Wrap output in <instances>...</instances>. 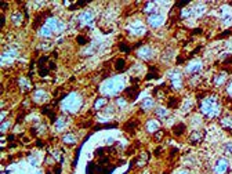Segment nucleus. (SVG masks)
Returning <instances> with one entry per match:
<instances>
[{
    "label": "nucleus",
    "mask_w": 232,
    "mask_h": 174,
    "mask_svg": "<svg viewBox=\"0 0 232 174\" xmlns=\"http://www.w3.org/2000/svg\"><path fill=\"white\" fill-rule=\"evenodd\" d=\"M83 104H84V95L80 91H71L60 101L58 109L61 110L62 115L72 116L80 112Z\"/></svg>",
    "instance_id": "obj_3"
},
{
    "label": "nucleus",
    "mask_w": 232,
    "mask_h": 174,
    "mask_svg": "<svg viewBox=\"0 0 232 174\" xmlns=\"http://www.w3.org/2000/svg\"><path fill=\"white\" fill-rule=\"evenodd\" d=\"M17 84H18V87L21 88L22 91H29L30 87H32V83H30V80L28 79L26 76L18 77V80H17Z\"/></svg>",
    "instance_id": "obj_36"
},
{
    "label": "nucleus",
    "mask_w": 232,
    "mask_h": 174,
    "mask_svg": "<svg viewBox=\"0 0 232 174\" xmlns=\"http://www.w3.org/2000/svg\"><path fill=\"white\" fill-rule=\"evenodd\" d=\"M50 93L47 90H44V88H35V90L32 91V94H30V99L33 101V104L36 105H43L46 104L47 101L50 99Z\"/></svg>",
    "instance_id": "obj_15"
},
{
    "label": "nucleus",
    "mask_w": 232,
    "mask_h": 174,
    "mask_svg": "<svg viewBox=\"0 0 232 174\" xmlns=\"http://www.w3.org/2000/svg\"><path fill=\"white\" fill-rule=\"evenodd\" d=\"M145 22L148 25V28H151V29H159V28L164 26L166 15L163 13H160V11H157V13L145 17Z\"/></svg>",
    "instance_id": "obj_11"
},
{
    "label": "nucleus",
    "mask_w": 232,
    "mask_h": 174,
    "mask_svg": "<svg viewBox=\"0 0 232 174\" xmlns=\"http://www.w3.org/2000/svg\"><path fill=\"white\" fill-rule=\"evenodd\" d=\"M76 43L79 44V46H87V44H90V41H88V37L86 35H77Z\"/></svg>",
    "instance_id": "obj_44"
},
{
    "label": "nucleus",
    "mask_w": 232,
    "mask_h": 174,
    "mask_svg": "<svg viewBox=\"0 0 232 174\" xmlns=\"http://www.w3.org/2000/svg\"><path fill=\"white\" fill-rule=\"evenodd\" d=\"M69 127V116L66 115H58L55 122L52 123V129H54L55 133H66Z\"/></svg>",
    "instance_id": "obj_17"
},
{
    "label": "nucleus",
    "mask_w": 232,
    "mask_h": 174,
    "mask_svg": "<svg viewBox=\"0 0 232 174\" xmlns=\"http://www.w3.org/2000/svg\"><path fill=\"white\" fill-rule=\"evenodd\" d=\"M231 113H232V110H231Z\"/></svg>",
    "instance_id": "obj_52"
},
{
    "label": "nucleus",
    "mask_w": 232,
    "mask_h": 174,
    "mask_svg": "<svg viewBox=\"0 0 232 174\" xmlns=\"http://www.w3.org/2000/svg\"><path fill=\"white\" fill-rule=\"evenodd\" d=\"M148 162H149L148 152L144 151V152H141V153L138 155V157H137V163H135V166H137L138 168H141V167H144V166H145Z\"/></svg>",
    "instance_id": "obj_39"
},
{
    "label": "nucleus",
    "mask_w": 232,
    "mask_h": 174,
    "mask_svg": "<svg viewBox=\"0 0 232 174\" xmlns=\"http://www.w3.org/2000/svg\"><path fill=\"white\" fill-rule=\"evenodd\" d=\"M28 160H29V163H30L32 166H35V167H36V166H39V160L36 159V157L29 156V157H28Z\"/></svg>",
    "instance_id": "obj_50"
},
{
    "label": "nucleus",
    "mask_w": 232,
    "mask_h": 174,
    "mask_svg": "<svg viewBox=\"0 0 232 174\" xmlns=\"http://www.w3.org/2000/svg\"><path fill=\"white\" fill-rule=\"evenodd\" d=\"M155 95H156L159 99H164L166 95H167V93L163 90V87H157L156 90H155Z\"/></svg>",
    "instance_id": "obj_46"
},
{
    "label": "nucleus",
    "mask_w": 232,
    "mask_h": 174,
    "mask_svg": "<svg viewBox=\"0 0 232 174\" xmlns=\"http://www.w3.org/2000/svg\"><path fill=\"white\" fill-rule=\"evenodd\" d=\"M44 25L50 28V29L54 32V35H61L66 30V22L64 19H61L60 17H55V15H47L44 18Z\"/></svg>",
    "instance_id": "obj_9"
},
{
    "label": "nucleus",
    "mask_w": 232,
    "mask_h": 174,
    "mask_svg": "<svg viewBox=\"0 0 232 174\" xmlns=\"http://www.w3.org/2000/svg\"><path fill=\"white\" fill-rule=\"evenodd\" d=\"M181 105V99L177 95H170L167 97V108L168 109H177Z\"/></svg>",
    "instance_id": "obj_37"
},
{
    "label": "nucleus",
    "mask_w": 232,
    "mask_h": 174,
    "mask_svg": "<svg viewBox=\"0 0 232 174\" xmlns=\"http://www.w3.org/2000/svg\"><path fill=\"white\" fill-rule=\"evenodd\" d=\"M134 55L137 60L142 61V62H151L156 57V50L152 44H141L140 47L134 50Z\"/></svg>",
    "instance_id": "obj_6"
},
{
    "label": "nucleus",
    "mask_w": 232,
    "mask_h": 174,
    "mask_svg": "<svg viewBox=\"0 0 232 174\" xmlns=\"http://www.w3.org/2000/svg\"><path fill=\"white\" fill-rule=\"evenodd\" d=\"M113 142H115V138H112V137H109V138H108L106 144H113Z\"/></svg>",
    "instance_id": "obj_51"
},
{
    "label": "nucleus",
    "mask_w": 232,
    "mask_h": 174,
    "mask_svg": "<svg viewBox=\"0 0 232 174\" xmlns=\"http://www.w3.org/2000/svg\"><path fill=\"white\" fill-rule=\"evenodd\" d=\"M127 87H129L127 86V77L122 73H118L102 80L98 86V93L101 97H105L108 99H115L122 93H124Z\"/></svg>",
    "instance_id": "obj_2"
},
{
    "label": "nucleus",
    "mask_w": 232,
    "mask_h": 174,
    "mask_svg": "<svg viewBox=\"0 0 232 174\" xmlns=\"http://www.w3.org/2000/svg\"><path fill=\"white\" fill-rule=\"evenodd\" d=\"M204 118L200 115V113H195L189 118V123H191V127L192 130H203V126H204Z\"/></svg>",
    "instance_id": "obj_26"
},
{
    "label": "nucleus",
    "mask_w": 232,
    "mask_h": 174,
    "mask_svg": "<svg viewBox=\"0 0 232 174\" xmlns=\"http://www.w3.org/2000/svg\"><path fill=\"white\" fill-rule=\"evenodd\" d=\"M176 174H193L192 168H188V167H182V168H178L176 171Z\"/></svg>",
    "instance_id": "obj_48"
},
{
    "label": "nucleus",
    "mask_w": 232,
    "mask_h": 174,
    "mask_svg": "<svg viewBox=\"0 0 232 174\" xmlns=\"http://www.w3.org/2000/svg\"><path fill=\"white\" fill-rule=\"evenodd\" d=\"M24 19H25V15L21 13L19 10H15L10 14V22L14 28H19L22 24H24Z\"/></svg>",
    "instance_id": "obj_28"
},
{
    "label": "nucleus",
    "mask_w": 232,
    "mask_h": 174,
    "mask_svg": "<svg viewBox=\"0 0 232 174\" xmlns=\"http://www.w3.org/2000/svg\"><path fill=\"white\" fill-rule=\"evenodd\" d=\"M166 79H167L168 88L173 90L174 93H180L185 87V73L184 69L178 68H168L166 71Z\"/></svg>",
    "instance_id": "obj_5"
},
{
    "label": "nucleus",
    "mask_w": 232,
    "mask_h": 174,
    "mask_svg": "<svg viewBox=\"0 0 232 174\" xmlns=\"http://www.w3.org/2000/svg\"><path fill=\"white\" fill-rule=\"evenodd\" d=\"M61 142L64 144V145L66 146H75L77 144V135L75 134L72 130H68L66 133H64L62 135H61Z\"/></svg>",
    "instance_id": "obj_23"
},
{
    "label": "nucleus",
    "mask_w": 232,
    "mask_h": 174,
    "mask_svg": "<svg viewBox=\"0 0 232 174\" xmlns=\"http://www.w3.org/2000/svg\"><path fill=\"white\" fill-rule=\"evenodd\" d=\"M184 162H185V167H188V168L196 167V166L199 164L198 157L193 156V155H187V156L184 157Z\"/></svg>",
    "instance_id": "obj_40"
},
{
    "label": "nucleus",
    "mask_w": 232,
    "mask_h": 174,
    "mask_svg": "<svg viewBox=\"0 0 232 174\" xmlns=\"http://www.w3.org/2000/svg\"><path fill=\"white\" fill-rule=\"evenodd\" d=\"M36 35H37V37L41 39L43 41H47L48 39H51L52 36H54V32H52V30L50 29L47 25L41 24L40 26L37 28V30H36Z\"/></svg>",
    "instance_id": "obj_25"
},
{
    "label": "nucleus",
    "mask_w": 232,
    "mask_h": 174,
    "mask_svg": "<svg viewBox=\"0 0 232 174\" xmlns=\"http://www.w3.org/2000/svg\"><path fill=\"white\" fill-rule=\"evenodd\" d=\"M204 69V62L202 58H192L189 60L184 66V73L187 77H191V76H199L202 75Z\"/></svg>",
    "instance_id": "obj_8"
},
{
    "label": "nucleus",
    "mask_w": 232,
    "mask_h": 174,
    "mask_svg": "<svg viewBox=\"0 0 232 174\" xmlns=\"http://www.w3.org/2000/svg\"><path fill=\"white\" fill-rule=\"evenodd\" d=\"M218 124L222 130H225L226 133L232 134V113H224L220 119H218Z\"/></svg>",
    "instance_id": "obj_24"
},
{
    "label": "nucleus",
    "mask_w": 232,
    "mask_h": 174,
    "mask_svg": "<svg viewBox=\"0 0 232 174\" xmlns=\"http://www.w3.org/2000/svg\"><path fill=\"white\" fill-rule=\"evenodd\" d=\"M192 7H193V11H195V15H196V19L202 18L204 14L209 11V4L204 2H195L192 3Z\"/></svg>",
    "instance_id": "obj_27"
},
{
    "label": "nucleus",
    "mask_w": 232,
    "mask_h": 174,
    "mask_svg": "<svg viewBox=\"0 0 232 174\" xmlns=\"http://www.w3.org/2000/svg\"><path fill=\"white\" fill-rule=\"evenodd\" d=\"M178 18L182 19V21H189V19H196L195 11H193L192 3H189L185 7H180L178 10Z\"/></svg>",
    "instance_id": "obj_20"
},
{
    "label": "nucleus",
    "mask_w": 232,
    "mask_h": 174,
    "mask_svg": "<svg viewBox=\"0 0 232 174\" xmlns=\"http://www.w3.org/2000/svg\"><path fill=\"white\" fill-rule=\"evenodd\" d=\"M224 105L220 95L215 93L204 94L198 102V112L204 118V120H215L222 116Z\"/></svg>",
    "instance_id": "obj_1"
},
{
    "label": "nucleus",
    "mask_w": 232,
    "mask_h": 174,
    "mask_svg": "<svg viewBox=\"0 0 232 174\" xmlns=\"http://www.w3.org/2000/svg\"><path fill=\"white\" fill-rule=\"evenodd\" d=\"M229 72L225 71V69H221V71L215 72L213 73V77H211V86L217 90H221V88L225 87L226 82L229 80Z\"/></svg>",
    "instance_id": "obj_12"
},
{
    "label": "nucleus",
    "mask_w": 232,
    "mask_h": 174,
    "mask_svg": "<svg viewBox=\"0 0 232 174\" xmlns=\"http://www.w3.org/2000/svg\"><path fill=\"white\" fill-rule=\"evenodd\" d=\"M127 68V61L126 58H116L113 61V69L118 72H123L124 69Z\"/></svg>",
    "instance_id": "obj_38"
},
{
    "label": "nucleus",
    "mask_w": 232,
    "mask_h": 174,
    "mask_svg": "<svg viewBox=\"0 0 232 174\" xmlns=\"http://www.w3.org/2000/svg\"><path fill=\"white\" fill-rule=\"evenodd\" d=\"M108 105H109V99L105 98V97L98 95L93 102V110H95V112H101V110L104 109L105 106H108Z\"/></svg>",
    "instance_id": "obj_32"
},
{
    "label": "nucleus",
    "mask_w": 232,
    "mask_h": 174,
    "mask_svg": "<svg viewBox=\"0 0 232 174\" xmlns=\"http://www.w3.org/2000/svg\"><path fill=\"white\" fill-rule=\"evenodd\" d=\"M187 129H188V126L185 123H177L171 127V134L176 138H182L187 134Z\"/></svg>",
    "instance_id": "obj_31"
},
{
    "label": "nucleus",
    "mask_w": 232,
    "mask_h": 174,
    "mask_svg": "<svg viewBox=\"0 0 232 174\" xmlns=\"http://www.w3.org/2000/svg\"><path fill=\"white\" fill-rule=\"evenodd\" d=\"M144 130H145V133L149 135L156 134L157 131L162 130V122L157 120L156 118H148L144 122Z\"/></svg>",
    "instance_id": "obj_16"
},
{
    "label": "nucleus",
    "mask_w": 232,
    "mask_h": 174,
    "mask_svg": "<svg viewBox=\"0 0 232 174\" xmlns=\"http://www.w3.org/2000/svg\"><path fill=\"white\" fill-rule=\"evenodd\" d=\"M218 18H220V22L222 26H231L232 25V7L229 4H222L220 8H218Z\"/></svg>",
    "instance_id": "obj_14"
},
{
    "label": "nucleus",
    "mask_w": 232,
    "mask_h": 174,
    "mask_svg": "<svg viewBox=\"0 0 232 174\" xmlns=\"http://www.w3.org/2000/svg\"><path fill=\"white\" fill-rule=\"evenodd\" d=\"M157 8H159V7H157V3H155V2H145L142 4V7H141V11H142V13L148 17V15H151V14L157 13Z\"/></svg>",
    "instance_id": "obj_33"
},
{
    "label": "nucleus",
    "mask_w": 232,
    "mask_h": 174,
    "mask_svg": "<svg viewBox=\"0 0 232 174\" xmlns=\"http://www.w3.org/2000/svg\"><path fill=\"white\" fill-rule=\"evenodd\" d=\"M140 110L144 113H151L155 110V108H156V99H155V97L152 95H148L145 97V98H142V101L140 102Z\"/></svg>",
    "instance_id": "obj_18"
},
{
    "label": "nucleus",
    "mask_w": 232,
    "mask_h": 174,
    "mask_svg": "<svg viewBox=\"0 0 232 174\" xmlns=\"http://www.w3.org/2000/svg\"><path fill=\"white\" fill-rule=\"evenodd\" d=\"M62 166L61 164H55L51 167H46V174H62Z\"/></svg>",
    "instance_id": "obj_42"
},
{
    "label": "nucleus",
    "mask_w": 232,
    "mask_h": 174,
    "mask_svg": "<svg viewBox=\"0 0 232 174\" xmlns=\"http://www.w3.org/2000/svg\"><path fill=\"white\" fill-rule=\"evenodd\" d=\"M18 57H19V50L18 48H11V47L4 48L2 51V55H0V58H2V66L13 65Z\"/></svg>",
    "instance_id": "obj_13"
},
{
    "label": "nucleus",
    "mask_w": 232,
    "mask_h": 174,
    "mask_svg": "<svg viewBox=\"0 0 232 174\" xmlns=\"http://www.w3.org/2000/svg\"><path fill=\"white\" fill-rule=\"evenodd\" d=\"M232 163L229 157L226 156H218L213 160L211 163V174H229L231 173Z\"/></svg>",
    "instance_id": "obj_7"
},
{
    "label": "nucleus",
    "mask_w": 232,
    "mask_h": 174,
    "mask_svg": "<svg viewBox=\"0 0 232 174\" xmlns=\"http://www.w3.org/2000/svg\"><path fill=\"white\" fill-rule=\"evenodd\" d=\"M119 50H120V52H127V54L130 52V47H129V44L124 43V41L119 43Z\"/></svg>",
    "instance_id": "obj_47"
},
{
    "label": "nucleus",
    "mask_w": 232,
    "mask_h": 174,
    "mask_svg": "<svg viewBox=\"0 0 232 174\" xmlns=\"http://www.w3.org/2000/svg\"><path fill=\"white\" fill-rule=\"evenodd\" d=\"M163 137H164V131H163V129L160 130V131H157L156 134H153L155 141H162V140H163Z\"/></svg>",
    "instance_id": "obj_49"
},
{
    "label": "nucleus",
    "mask_w": 232,
    "mask_h": 174,
    "mask_svg": "<svg viewBox=\"0 0 232 174\" xmlns=\"http://www.w3.org/2000/svg\"><path fill=\"white\" fill-rule=\"evenodd\" d=\"M206 137V133L204 130H192V131L188 134V142L191 145H199L202 141Z\"/></svg>",
    "instance_id": "obj_21"
},
{
    "label": "nucleus",
    "mask_w": 232,
    "mask_h": 174,
    "mask_svg": "<svg viewBox=\"0 0 232 174\" xmlns=\"http://www.w3.org/2000/svg\"><path fill=\"white\" fill-rule=\"evenodd\" d=\"M95 11L93 10V8H84V10H82L79 13V15H77V24H79V26L84 28V26H88V25H91L94 21H95Z\"/></svg>",
    "instance_id": "obj_10"
},
{
    "label": "nucleus",
    "mask_w": 232,
    "mask_h": 174,
    "mask_svg": "<svg viewBox=\"0 0 232 174\" xmlns=\"http://www.w3.org/2000/svg\"><path fill=\"white\" fill-rule=\"evenodd\" d=\"M32 131L35 135L41 137V135H44L47 131H48V126H47L46 123H43V122H39V123H35L32 126Z\"/></svg>",
    "instance_id": "obj_34"
},
{
    "label": "nucleus",
    "mask_w": 232,
    "mask_h": 174,
    "mask_svg": "<svg viewBox=\"0 0 232 174\" xmlns=\"http://www.w3.org/2000/svg\"><path fill=\"white\" fill-rule=\"evenodd\" d=\"M11 127V120H6V122H2V126H0V131H2V134H4V133H7L8 130H10Z\"/></svg>",
    "instance_id": "obj_45"
},
{
    "label": "nucleus",
    "mask_w": 232,
    "mask_h": 174,
    "mask_svg": "<svg viewBox=\"0 0 232 174\" xmlns=\"http://www.w3.org/2000/svg\"><path fill=\"white\" fill-rule=\"evenodd\" d=\"M221 152L222 156L232 157V140H225L221 144Z\"/></svg>",
    "instance_id": "obj_35"
},
{
    "label": "nucleus",
    "mask_w": 232,
    "mask_h": 174,
    "mask_svg": "<svg viewBox=\"0 0 232 174\" xmlns=\"http://www.w3.org/2000/svg\"><path fill=\"white\" fill-rule=\"evenodd\" d=\"M113 104H115L116 109H118L119 112H124V110H127L129 109V106H130V101L123 95L116 97V98L113 99Z\"/></svg>",
    "instance_id": "obj_30"
},
{
    "label": "nucleus",
    "mask_w": 232,
    "mask_h": 174,
    "mask_svg": "<svg viewBox=\"0 0 232 174\" xmlns=\"http://www.w3.org/2000/svg\"><path fill=\"white\" fill-rule=\"evenodd\" d=\"M138 94H140V88H138V84H133V86H129V87L124 90L123 97H126V98L129 99L130 102H133V101H135V98L138 97Z\"/></svg>",
    "instance_id": "obj_29"
},
{
    "label": "nucleus",
    "mask_w": 232,
    "mask_h": 174,
    "mask_svg": "<svg viewBox=\"0 0 232 174\" xmlns=\"http://www.w3.org/2000/svg\"><path fill=\"white\" fill-rule=\"evenodd\" d=\"M222 91H224V94H225L226 97L232 98V76L229 77V80L226 82V84H225V87L222 88Z\"/></svg>",
    "instance_id": "obj_43"
},
{
    "label": "nucleus",
    "mask_w": 232,
    "mask_h": 174,
    "mask_svg": "<svg viewBox=\"0 0 232 174\" xmlns=\"http://www.w3.org/2000/svg\"><path fill=\"white\" fill-rule=\"evenodd\" d=\"M153 115H155V118H156L157 120L166 122L171 116V109H168L167 105L157 104L156 108H155V110H153Z\"/></svg>",
    "instance_id": "obj_19"
},
{
    "label": "nucleus",
    "mask_w": 232,
    "mask_h": 174,
    "mask_svg": "<svg viewBox=\"0 0 232 174\" xmlns=\"http://www.w3.org/2000/svg\"><path fill=\"white\" fill-rule=\"evenodd\" d=\"M123 29L130 37L138 39V37H142V36L146 35V32H148V25H146V22L144 21L141 17L134 15V17H130L126 21Z\"/></svg>",
    "instance_id": "obj_4"
},
{
    "label": "nucleus",
    "mask_w": 232,
    "mask_h": 174,
    "mask_svg": "<svg viewBox=\"0 0 232 174\" xmlns=\"http://www.w3.org/2000/svg\"><path fill=\"white\" fill-rule=\"evenodd\" d=\"M196 106V99L195 98H191V97H187L181 101V105H180V110H181L184 115H188L191 113Z\"/></svg>",
    "instance_id": "obj_22"
},
{
    "label": "nucleus",
    "mask_w": 232,
    "mask_h": 174,
    "mask_svg": "<svg viewBox=\"0 0 232 174\" xmlns=\"http://www.w3.org/2000/svg\"><path fill=\"white\" fill-rule=\"evenodd\" d=\"M157 73H159V69H157V66L151 65L148 69H146V76H145V79H146V80H152V79H155V77L159 76Z\"/></svg>",
    "instance_id": "obj_41"
}]
</instances>
